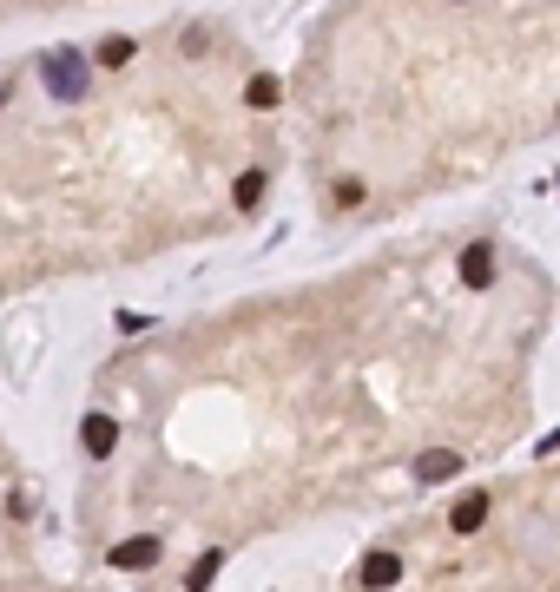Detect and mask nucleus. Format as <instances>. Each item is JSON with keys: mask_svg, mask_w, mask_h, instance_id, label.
<instances>
[{"mask_svg": "<svg viewBox=\"0 0 560 592\" xmlns=\"http://www.w3.org/2000/svg\"><path fill=\"white\" fill-rule=\"evenodd\" d=\"M455 474H462V454L455 448H429V454H416V481H455Z\"/></svg>", "mask_w": 560, "mask_h": 592, "instance_id": "3", "label": "nucleus"}, {"mask_svg": "<svg viewBox=\"0 0 560 592\" xmlns=\"http://www.w3.org/2000/svg\"><path fill=\"white\" fill-rule=\"evenodd\" d=\"M462 283H468V290H488V283H495V250H488V244H475L462 257Z\"/></svg>", "mask_w": 560, "mask_h": 592, "instance_id": "7", "label": "nucleus"}, {"mask_svg": "<svg viewBox=\"0 0 560 592\" xmlns=\"http://www.w3.org/2000/svg\"><path fill=\"white\" fill-rule=\"evenodd\" d=\"M40 79H47V93L53 99H86V86H93V66H86V53L80 47H53L47 60H40Z\"/></svg>", "mask_w": 560, "mask_h": 592, "instance_id": "1", "label": "nucleus"}, {"mask_svg": "<svg viewBox=\"0 0 560 592\" xmlns=\"http://www.w3.org/2000/svg\"><path fill=\"white\" fill-rule=\"evenodd\" d=\"M277 99H284V86H277V73H251V86H244V106H257V112H271Z\"/></svg>", "mask_w": 560, "mask_h": 592, "instance_id": "8", "label": "nucleus"}, {"mask_svg": "<svg viewBox=\"0 0 560 592\" xmlns=\"http://www.w3.org/2000/svg\"><path fill=\"white\" fill-rule=\"evenodd\" d=\"M80 441H86V454H112V448H119V421H112V415H86Z\"/></svg>", "mask_w": 560, "mask_h": 592, "instance_id": "6", "label": "nucleus"}, {"mask_svg": "<svg viewBox=\"0 0 560 592\" xmlns=\"http://www.w3.org/2000/svg\"><path fill=\"white\" fill-rule=\"evenodd\" d=\"M0 106H7V79H0Z\"/></svg>", "mask_w": 560, "mask_h": 592, "instance_id": "13", "label": "nucleus"}, {"mask_svg": "<svg viewBox=\"0 0 560 592\" xmlns=\"http://www.w3.org/2000/svg\"><path fill=\"white\" fill-rule=\"evenodd\" d=\"M231 198H238V211H257V204H264V172H238Z\"/></svg>", "mask_w": 560, "mask_h": 592, "instance_id": "9", "label": "nucleus"}, {"mask_svg": "<svg viewBox=\"0 0 560 592\" xmlns=\"http://www.w3.org/2000/svg\"><path fill=\"white\" fill-rule=\"evenodd\" d=\"M356 579H363L369 592H389V586L402 579V560H396V553H369V560H363V573H356Z\"/></svg>", "mask_w": 560, "mask_h": 592, "instance_id": "5", "label": "nucleus"}, {"mask_svg": "<svg viewBox=\"0 0 560 592\" xmlns=\"http://www.w3.org/2000/svg\"><path fill=\"white\" fill-rule=\"evenodd\" d=\"M132 53H139V47H132V33H112V40H99V66H126Z\"/></svg>", "mask_w": 560, "mask_h": 592, "instance_id": "10", "label": "nucleus"}, {"mask_svg": "<svg viewBox=\"0 0 560 592\" xmlns=\"http://www.w3.org/2000/svg\"><path fill=\"white\" fill-rule=\"evenodd\" d=\"M541 454H560V428H554V435H541Z\"/></svg>", "mask_w": 560, "mask_h": 592, "instance_id": "12", "label": "nucleus"}, {"mask_svg": "<svg viewBox=\"0 0 560 592\" xmlns=\"http://www.w3.org/2000/svg\"><path fill=\"white\" fill-rule=\"evenodd\" d=\"M481 520H488V494H481V487H468V494L448 507V527H455V533H475Z\"/></svg>", "mask_w": 560, "mask_h": 592, "instance_id": "4", "label": "nucleus"}, {"mask_svg": "<svg viewBox=\"0 0 560 592\" xmlns=\"http://www.w3.org/2000/svg\"><path fill=\"white\" fill-rule=\"evenodd\" d=\"M218 566H224V553H205V560H198L192 573H185V586H192V592H205L211 579H218Z\"/></svg>", "mask_w": 560, "mask_h": 592, "instance_id": "11", "label": "nucleus"}, {"mask_svg": "<svg viewBox=\"0 0 560 592\" xmlns=\"http://www.w3.org/2000/svg\"><path fill=\"white\" fill-rule=\"evenodd\" d=\"M159 553H165V546H159V533H132V540H119V546H112L106 560L119 566V573H132V566H159Z\"/></svg>", "mask_w": 560, "mask_h": 592, "instance_id": "2", "label": "nucleus"}]
</instances>
